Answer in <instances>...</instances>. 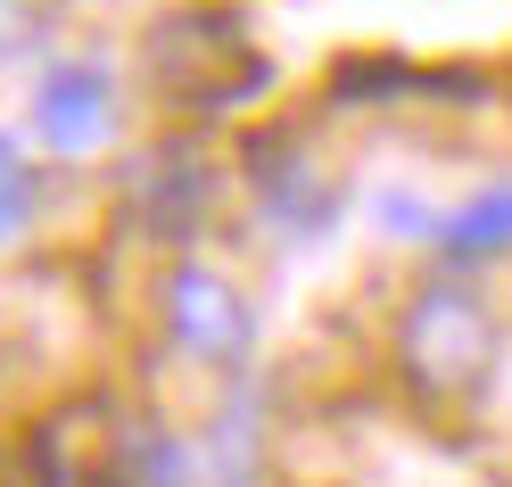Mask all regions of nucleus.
Wrapping results in <instances>:
<instances>
[{"mask_svg": "<svg viewBox=\"0 0 512 487\" xmlns=\"http://www.w3.org/2000/svg\"><path fill=\"white\" fill-rule=\"evenodd\" d=\"M149 223L157 232H182V223H199V207H207V182H199V166H182V157H166V174H157L149 190Z\"/></svg>", "mask_w": 512, "mask_h": 487, "instance_id": "7", "label": "nucleus"}, {"mask_svg": "<svg viewBox=\"0 0 512 487\" xmlns=\"http://www.w3.org/2000/svg\"><path fill=\"white\" fill-rule=\"evenodd\" d=\"M42 207V174H34V149L17 133H0V240H17Z\"/></svg>", "mask_w": 512, "mask_h": 487, "instance_id": "6", "label": "nucleus"}, {"mask_svg": "<svg viewBox=\"0 0 512 487\" xmlns=\"http://www.w3.org/2000/svg\"><path fill=\"white\" fill-rule=\"evenodd\" d=\"M397 372L422 405H479L488 397V380L504 364V331H496V306L479 298L471 273H430L413 298L397 306Z\"/></svg>", "mask_w": 512, "mask_h": 487, "instance_id": "1", "label": "nucleus"}, {"mask_svg": "<svg viewBox=\"0 0 512 487\" xmlns=\"http://www.w3.org/2000/svg\"><path fill=\"white\" fill-rule=\"evenodd\" d=\"M108 116H116V83H108V67H91V58L50 67L34 83V133L50 149H100L108 141Z\"/></svg>", "mask_w": 512, "mask_h": 487, "instance_id": "3", "label": "nucleus"}, {"mask_svg": "<svg viewBox=\"0 0 512 487\" xmlns=\"http://www.w3.org/2000/svg\"><path fill=\"white\" fill-rule=\"evenodd\" d=\"M438 248L455 256V265H471V256H496V248H512V182L479 190V199H463V207H446V215H438Z\"/></svg>", "mask_w": 512, "mask_h": 487, "instance_id": "4", "label": "nucleus"}, {"mask_svg": "<svg viewBox=\"0 0 512 487\" xmlns=\"http://www.w3.org/2000/svg\"><path fill=\"white\" fill-rule=\"evenodd\" d=\"M42 42V0H0V67Z\"/></svg>", "mask_w": 512, "mask_h": 487, "instance_id": "8", "label": "nucleus"}, {"mask_svg": "<svg viewBox=\"0 0 512 487\" xmlns=\"http://www.w3.org/2000/svg\"><path fill=\"white\" fill-rule=\"evenodd\" d=\"M157 314H166L174 355L199 364V372H240L248 347H256V306L240 298L232 273L199 265V256H182V265L157 281Z\"/></svg>", "mask_w": 512, "mask_h": 487, "instance_id": "2", "label": "nucleus"}, {"mask_svg": "<svg viewBox=\"0 0 512 487\" xmlns=\"http://www.w3.org/2000/svg\"><path fill=\"white\" fill-rule=\"evenodd\" d=\"M108 487H190V454L166 430H124L108 454Z\"/></svg>", "mask_w": 512, "mask_h": 487, "instance_id": "5", "label": "nucleus"}]
</instances>
